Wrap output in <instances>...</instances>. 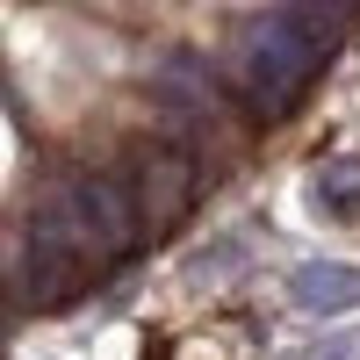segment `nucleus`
I'll return each instance as SVG.
<instances>
[{"label": "nucleus", "instance_id": "4", "mask_svg": "<svg viewBox=\"0 0 360 360\" xmlns=\"http://www.w3.org/2000/svg\"><path fill=\"white\" fill-rule=\"evenodd\" d=\"M310 195H317V209H332V217H353V209H360V152L324 159L310 173Z\"/></svg>", "mask_w": 360, "mask_h": 360}, {"label": "nucleus", "instance_id": "1", "mask_svg": "<svg viewBox=\"0 0 360 360\" xmlns=\"http://www.w3.org/2000/svg\"><path fill=\"white\" fill-rule=\"evenodd\" d=\"M346 8H274L252 22V37L238 44V65H231V86L259 123H274L303 101V86L317 79V65L346 44Z\"/></svg>", "mask_w": 360, "mask_h": 360}, {"label": "nucleus", "instance_id": "6", "mask_svg": "<svg viewBox=\"0 0 360 360\" xmlns=\"http://www.w3.org/2000/svg\"><path fill=\"white\" fill-rule=\"evenodd\" d=\"M310 360H360V332H346V339H324Z\"/></svg>", "mask_w": 360, "mask_h": 360}, {"label": "nucleus", "instance_id": "2", "mask_svg": "<svg viewBox=\"0 0 360 360\" xmlns=\"http://www.w3.org/2000/svg\"><path fill=\"white\" fill-rule=\"evenodd\" d=\"M130 202H137V217H144V238H166L180 217H188V202H195V166L180 159V152H144L130 173Z\"/></svg>", "mask_w": 360, "mask_h": 360}, {"label": "nucleus", "instance_id": "5", "mask_svg": "<svg viewBox=\"0 0 360 360\" xmlns=\"http://www.w3.org/2000/svg\"><path fill=\"white\" fill-rule=\"evenodd\" d=\"M159 86H173V94H166L173 115H202V108H217V79H209L195 58H166V65H159Z\"/></svg>", "mask_w": 360, "mask_h": 360}, {"label": "nucleus", "instance_id": "3", "mask_svg": "<svg viewBox=\"0 0 360 360\" xmlns=\"http://www.w3.org/2000/svg\"><path fill=\"white\" fill-rule=\"evenodd\" d=\"M288 295L317 317H339V310H360V266L346 259H303L288 274Z\"/></svg>", "mask_w": 360, "mask_h": 360}]
</instances>
